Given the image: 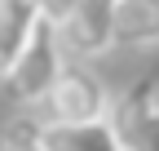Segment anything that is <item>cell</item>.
I'll return each instance as SVG.
<instances>
[{
  "instance_id": "cell-3",
  "label": "cell",
  "mask_w": 159,
  "mask_h": 151,
  "mask_svg": "<svg viewBox=\"0 0 159 151\" xmlns=\"http://www.w3.org/2000/svg\"><path fill=\"white\" fill-rule=\"evenodd\" d=\"M106 120L124 151H159V80H133L119 98H111Z\"/></svg>"
},
{
  "instance_id": "cell-4",
  "label": "cell",
  "mask_w": 159,
  "mask_h": 151,
  "mask_svg": "<svg viewBox=\"0 0 159 151\" xmlns=\"http://www.w3.org/2000/svg\"><path fill=\"white\" fill-rule=\"evenodd\" d=\"M57 40L66 58L80 62L115 49V0H75V9L57 22Z\"/></svg>"
},
{
  "instance_id": "cell-1",
  "label": "cell",
  "mask_w": 159,
  "mask_h": 151,
  "mask_svg": "<svg viewBox=\"0 0 159 151\" xmlns=\"http://www.w3.org/2000/svg\"><path fill=\"white\" fill-rule=\"evenodd\" d=\"M62 62H66V53H62V40H57V22H49V18L40 13L31 40L13 58V67L0 76V80H5V93L18 107H40L44 93L53 89L57 71H62Z\"/></svg>"
},
{
  "instance_id": "cell-5",
  "label": "cell",
  "mask_w": 159,
  "mask_h": 151,
  "mask_svg": "<svg viewBox=\"0 0 159 151\" xmlns=\"http://www.w3.org/2000/svg\"><path fill=\"white\" fill-rule=\"evenodd\" d=\"M159 45V0H115V49Z\"/></svg>"
},
{
  "instance_id": "cell-7",
  "label": "cell",
  "mask_w": 159,
  "mask_h": 151,
  "mask_svg": "<svg viewBox=\"0 0 159 151\" xmlns=\"http://www.w3.org/2000/svg\"><path fill=\"white\" fill-rule=\"evenodd\" d=\"M35 22H40V5L35 0H0V76L22 53V45L35 31Z\"/></svg>"
},
{
  "instance_id": "cell-8",
  "label": "cell",
  "mask_w": 159,
  "mask_h": 151,
  "mask_svg": "<svg viewBox=\"0 0 159 151\" xmlns=\"http://www.w3.org/2000/svg\"><path fill=\"white\" fill-rule=\"evenodd\" d=\"M0 151H49L44 147V120L40 116H13L0 129Z\"/></svg>"
},
{
  "instance_id": "cell-2",
  "label": "cell",
  "mask_w": 159,
  "mask_h": 151,
  "mask_svg": "<svg viewBox=\"0 0 159 151\" xmlns=\"http://www.w3.org/2000/svg\"><path fill=\"white\" fill-rule=\"evenodd\" d=\"M111 98H115V93L106 89V80H102V76H97L89 62L66 58L62 71H57V80H53V89L44 93V102H40V111H44L40 120H53V124L106 120Z\"/></svg>"
},
{
  "instance_id": "cell-6",
  "label": "cell",
  "mask_w": 159,
  "mask_h": 151,
  "mask_svg": "<svg viewBox=\"0 0 159 151\" xmlns=\"http://www.w3.org/2000/svg\"><path fill=\"white\" fill-rule=\"evenodd\" d=\"M44 147L49 151H124L111 120H84V124H53L44 120Z\"/></svg>"
},
{
  "instance_id": "cell-9",
  "label": "cell",
  "mask_w": 159,
  "mask_h": 151,
  "mask_svg": "<svg viewBox=\"0 0 159 151\" xmlns=\"http://www.w3.org/2000/svg\"><path fill=\"white\" fill-rule=\"evenodd\" d=\"M35 5H40V13H44L49 22H62V18L75 9V0H35Z\"/></svg>"
}]
</instances>
